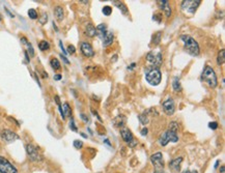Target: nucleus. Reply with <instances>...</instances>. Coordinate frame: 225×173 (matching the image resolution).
Instances as JSON below:
<instances>
[{
	"instance_id": "1",
	"label": "nucleus",
	"mask_w": 225,
	"mask_h": 173,
	"mask_svg": "<svg viewBox=\"0 0 225 173\" xmlns=\"http://www.w3.org/2000/svg\"><path fill=\"white\" fill-rule=\"evenodd\" d=\"M180 40L184 42L185 49L193 56H197L199 54V46L197 42L190 35H180Z\"/></svg>"
},
{
	"instance_id": "2",
	"label": "nucleus",
	"mask_w": 225,
	"mask_h": 173,
	"mask_svg": "<svg viewBox=\"0 0 225 173\" xmlns=\"http://www.w3.org/2000/svg\"><path fill=\"white\" fill-rule=\"evenodd\" d=\"M201 79L205 81L210 87L215 88L218 85L216 74H215L213 68L211 67H208V65H207V67L203 68V72H202V75H201Z\"/></svg>"
},
{
	"instance_id": "3",
	"label": "nucleus",
	"mask_w": 225,
	"mask_h": 173,
	"mask_svg": "<svg viewBox=\"0 0 225 173\" xmlns=\"http://www.w3.org/2000/svg\"><path fill=\"white\" fill-rule=\"evenodd\" d=\"M145 79H146V81L151 84V85L157 86V85H159L160 82H161L162 75H161V72L158 68H150V70L146 72Z\"/></svg>"
},
{
	"instance_id": "4",
	"label": "nucleus",
	"mask_w": 225,
	"mask_h": 173,
	"mask_svg": "<svg viewBox=\"0 0 225 173\" xmlns=\"http://www.w3.org/2000/svg\"><path fill=\"white\" fill-rule=\"evenodd\" d=\"M177 140H179V136H177L176 132L169 129L168 131H166L165 133L160 137L159 143H160V145L165 146L169 142H177Z\"/></svg>"
},
{
	"instance_id": "5",
	"label": "nucleus",
	"mask_w": 225,
	"mask_h": 173,
	"mask_svg": "<svg viewBox=\"0 0 225 173\" xmlns=\"http://www.w3.org/2000/svg\"><path fill=\"white\" fill-rule=\"evenodd\" d=\"M26 152H27V155L30 158L31 161L40 162L43 160V156H42V153L40 152L39 148H37L36 146L32 145V144H28L26 146Z\"/></svg>"
},
{
	"instance_id": "6",
	"label": "nucleus",
	"mask_w": 225,
	"mask_h": 173,
	"mask_svg": "<svg viewBox=\"0 0 225 173\" xmlns=\"http://www.w3.org/2000/svg\"><path fill=\"white\" fill-rule=\"evenodd\" d=\"M200 3V0H185L182 2V9L186 12L194 14Z\"/></svg>"
},
{
	"instance_id": "7",
	"label": "nucleus",
	"mask_w": 225,
	"mask_h": 173,
	"mask_svg": "<svg viewBox=\"0 0 225 173\" xmlns=\"http://www.w3.org/2000/svg\"><path fill=\"white\" fill-rule=\"evenodd\" d=\"M0 173H18V171L9 161L3 157H0Z\"/></svg>"
},
{
	"instance_id": "8",
	"label": "nucleus",
	"mask_w": 225,
	"mask_h": 173,
	"mask_svg": "<svg viewBox=\"0 0 225 173\" xmlns=\"http://www.w3.org/2000/svg\"><path fill=\"white\" fill-rule=\"evenodd\" d=\"M146 59L154 67H160V65L162 64L163 56H162V53L160 52H150L146 56Z\"/></svg>"
},
{
	"instance_id": "9",
	"label": "nucleus",
	"mask_w": 225,
	"mask_h": 173,
	"mask_svg": "<svg viewBox=\"0 0 225 173\" xmlns=\"http://www.w3.org/2000/svg\"><path fill=\"white\" fill-rule=\"evenodd\" d=\"M151 161L153 163V165L156 168V171L158 170H163L164 168V161H163V157L161 152H156L155 155L151 157Z\"/></svg>"
},
{
	"instance_id": "10",
	"label": "nucleus",
	"mask_w": 225,
	"mask_h": 173,
	"mask_svg": "<svg viewBox=\"0 0 225 173\" xmlns=\"http://www.w3.org/2000/svg\"><path fill=\"white\" fill-rule=\"evenodd\" d=\"M0 136H1L2 139L4 141H6V142H12V141L17 140L19 138V136L15 133V132L9 131V130H3V131H1Z\"/></svg>"
},
{
	"instance_id": "11",
	"label": "nucleus",
	"mask_w": 225,
	"mask_h": 173,
	"mask_svg": "<svg viewBox=\"0 0 225 173\" xmlns=\"http://www.w3.org/2000/svg\"><path fill=\"white\" fill-rule=\"evenodd\" d=\"M163 110L167 115H172L175 110V105L172 99H168L163 103Z\"/></svg>"
},
{
	"instance_id": "12",
	"label": "nucleus",
	"mask_w": 225,
	"mask_h": 173,
	"mask_svg": "<svg viewBox=\"0 0 225 173\" xmlns=\"http://www.w3.org/2000/svg\"><path fill=\"white\" fill-rule=\"evenodd\" d=\"M120 135H122V140L125 141V142L128 143V145H129L130 143H132L133 141H134V138H133L132 132L130 131L128 128H126V127L122 128V130H120Z\"/></svg>"
},
{
	"instance_id": "13",
	"label": "nucleus",
	"mask_w": 225,
	"mask_h": 173,
	"mask_svg": "<svg viewBox=\"0 0 225 173\" xmlns=\"http://www.w3.org/2000/svg\"><path fill=\"white\" fill-rule=\"evenodd\" d=\"M81 52L83 53V55L86 56V57H93L94 55L93 47H91L90 44H88V43L81 44Z\"/></svg>"
},
{
	"instance_id": "14",
	"label": "nucleus",
	"mask_w": 225,
	"mask_h": 173,
	"mask_svg": "<svg viewBox=\"0 0 225 173\" xmlns=\"http://www.w3.org/2000/svg\"><path fill=\"white\" fill-rule=\"evenodd\" d=\"M182 161H183V158L182 157H180V158L174 159L169 163V168L171 169V171H172L173 173H179L180 172Z\"/></svg>"
},
{
	"instance_id": "15",
	"label": "nucleus",
	"mask_w": 225,
	"mask_h": 173,
	"mask_svg": "<svg viewBox=\"0 0 225 173\" xmlns=\"http://www.w3.org/2000/svg\"><path fill=\"white\" fill-rule=\"evenodd\" d=\"M158 3H159L160 7L162 8V11L165 12L166 17H167V18L170 17V15H171V8H170L169 2L167 1V0H163V1H158Z\"/></svg>"
},
{
	"instance_id": "16",
	"label": "nucleus",
	"mask_w": 225,
	"mask_h": 173,
	"mask_svg": "<svg viewBox=\"0 0 225 173\" xmlns=\"http://www.w3.org/2000/svg\"><path fill=\"white\" fill-rule=\"evenodd\" d=\"M107 33V28L105 24H100L99 26H97L96 28V34H98V36L103 39L105 36V34Z\"/></svg>"
},
{
	"instance_id": "17",
	"label": "nucleus",
	"mask_w": 225,
	"mask_h": 173,
	"mask_svg": "<svg viewBox=\"0 0 225 173\" xmlns=\"http://www.w3.org/2000/svg\"><path fill=\"white\" fill-rule=\"evenodd\" d=\"M113 42V33L110 31H107V33L105 34V36L103 37V44L105 47H108L109 45H111Z\"/></svg>"
},
{
	"instance_id": "18",
	"label": "nucleus",
	"mask_w": 225,
	"mask_h": 173,
	"mask_svg": "<svg viewBox=\"0 0 225 173\" xmlns=\"http://www.w3.org/2000/svg\"><path fill=\"white\" fill-rule=\"evenodd\" d=\"M61 109H62L63 119H65V117H69V116L72 115V109H71V107H69V105L68 103L63 104V107H61Z\"/></svg>"
},
{
	"instance_id": "19",
	"label": "nucleus",
	"mask_w": 225,
	"mask_h": 173,
	"mask_svg": "<svg viewBox=\"0 0 225 173\" xmlns=\"http://www.w3.org/2000/svg\"><path fill=\"white\" fill-rule=\"evenodd\" d=\"M54 15H55V17L56 19L58 21H62V19H63V9L61 6H56V7L54 8Z\"/></svg>"
},
{
	"instance_id": "20",
	"label": "nucleus",
	"mask_w": 225,
	"mask_h": 173,
	"mask_svg": "<svg viewBox=\"0 0 225 173\" xmlns=\"http://www.w3.org/2000/svg\"><path fill=\"white\" fill-rule=\"evenodd\" d=\"M113 3H114V5L117 6V7H118V8L120 9V12H122L123 15H127V14H128V7H127V5H126L123 2L113 1Z\"/></svg>"
},
{
	"instance_id": "21",
	"label": "nucleus",
	"mask_w": 225,
	"mask_h": 173,
	"mask_svg": "<svg viewBox=\"0 0 225 173\" xmlns=\"http://www.w3.org/2000/svg\"><path fill=\"white\" fill-rule=\"evenodd\" d=\"M86 34L89 37H93L96 35V27L91 23H88L86 26Z\"/></svg>"
},
{
	"instance_id": "22",
	"label": "nucleus",
	"mask_w": 225,
	"mask_h": 173,
	"mask_svg": "<svg viewBox=\"0 0 225 173\" xmlns=\"http://www.w3.org/2000/svg\"><path fill=\"white\" fill-rule=\"evenodd\" d=\"M117 121H118V124H116L115 127H117V128H123V125H125V124H126V117L123 115L117 116V117L114 119L113 122H117Z\"/></svg>"
},
{
	"instance_id": "23",
	"label": "nucleus",
	"mask_w": 225,
	"mask_h": 173,
	"mask_svg": "<svg viewBox=\"0 0 225 173\" xmlns=\"http://www.w3.org/2000/svg\"><path fill=\"white\" fill-rule=\"evenodd\" d=\"M172 86H173L174 91H180V89H182V86H180V78H177V77L174 78Z\"/></svg>"
},
{
	"instance_id": "24",
	"label": "nucleus",
	"mask_w": 225,
	"mask_h": 173,
	"mask_svg": "<svg viewBox=\"0 0 225 173\" xmlns=\"http://www.w3.org/2000/svg\"><path fill=\"white\" fill-rule=\"evenodd\" d=\"M39 48L41 51H47V50H49L50 45L48 42H46V40H42V42L39 44Z\"/></svg>"
},
{
	"instance_id": "25",
	"label": "nucleus",
	"mask_w": 225,
	"mask_h": 173,
	"mask_svg": "<svg viewBox=\"0 0 225 173\" xmlns=\"http://www.w3.org/2000/svg\"><path fill=\"white\" fill-rule=\"evenodd\" d=\"M50 64H51V67L53 68V70H59L60 68V63H59V60L56 58H53L51 62H50Z\"/></svg>"
},
{
	"instance_id": "26",
	"label": "nucleus",
	"mask_w": 225,
	"mask_h": 173,
	"mask_svg": "<svg viewBox=\"0 0 225 173\" xmlns=\"http://www.w3.org/2000/svg\"><path fill=\"white\" fill-rule=\"evenodd\" d=\"M217 62L218 64H223L224 63V50H221L218 54V58H217Z\"/></svg>"
},
{
	"instance_id": "27",
	"label": "nucleus",
	"mask_w": 225,
	"mask_h": 173,
	"mask_svg": "<svg viewBox=\"0 0 225 173\" xmlns=\"http://www.w3.org/2000/svg\"><path fill=\"white\" fill-rule=\"evenodd\" d=\"M28 16H29L30 19H36L37 18V12H36V9L30 8L29 11H28Z\"/></svg>"
},
{
	"instance_id": "28",
	"label": "nucleus",
	"mask_w": 225,
	"mask_h": 173,
	"mask_svg": "<svg viewBox=\"0 0 225 173\" xmlns=\"http://www.w3.org/2000/svg\"><path fill=\"white\" fill-rule=\"evenodd\" d=\"M111 12H112V8L110 7V6L106 5V6H104V7H103V14L104 15L109 16V15H111Z\"/></svg>"
},
{
	"instance_id": "29",
	"label": "nucleus",
	"mask_w": 225,
	"mask_h": 173,
	"mask_svg": "<svg viewBox=\"0 0 225 173\" xmlns=\"http://www.w3.org/2000/svg\"><path fill=\"white\" fill-rule=\"evenodd\" d=\"M139 118H140V121H141L142 124H146L147 122H148V119H147L146 116H145V114L140 115V116H139Z\"/></svg>"
},
{
	"instance_id": "30",
	"label": "nucleus",
	"mask_w": 225,
	"mask_h": 173,
	"mask_svg": "<svg viewBox=\"0 0 225 173\" xmlns=\"http://www.w3.org/2000/svg\"><path fill=\"white\" fill-rule=\"evenodd\" d=\"M74 146L76 148H82V146H83V142L82 141H79V140H75L74 141Z\"/></svg>"
},
{
	"instance_id": "31",
	"label": "nucleus",
	"mask_w": 225,
	"mask_h": 173,
	"mask_svg": "<svg viewBox=\"0 0 225 173\" xmlns=\"http://www.w3.org/2000/svg\"><path fill=\"white\" fill-rule=\"evenodd\" d=\"M169 128H170V130H172V131H177V129H179V124H176V122H171L170 125H169Z\"/></svg>"
},
{
	"instance_id": "32",
	"label": "nucleus",
	"mask_w": 225,
	"mask_h": 173,
	"mask_svg": "<svg viewBox=\"0 0 225 173\" xmlns=\"http://www.w3.org/2000/svg\"><path fill=\"white\" fill-rule=\"evenodd\" d=\"M208 127H210L212 130H216V129L218 128V124H217V122H215V121L210 122V124H208Z\"/></svg>"
},
{
	"instance_id": "33",
	"label": "nucleus",
	"mask_w": 225,
	"mask_h": 173,
	"mask_svg": "<svg viewBox=\"0 0 225 173\" xmlns=\"http://www.w3.org/2000/svg\"><path fill=\"white\" fill-rule=\"evenodd\" d=\"M68 51H69V54H73V53H75L76 49H75V47L73 46V45H69V46L68 47Z\"/></svg>"
},
{
	"instance_id": "34",
	"label": "nucleus",
	"mask_w": 225,
	"mask_h": 173,
	"mask_svg": "<svg viewBox=\"0 0 225 173\" xmlns=\"http://www.w3.org/2000/svg\"><path fill=\"white\" fill-rule=\"evenodd\" d=\"M69 127H71V129H72V131H74V132H77V128H76V125H75V122H74V120H71V122H69Z\"/></svg>"
},
{
	"instance_id": "35",
	"label": "nucleus",
	"mask_w": 225,
	"mask_h": 173,
	"mask_svg": "<svg viewBox=\"0 0 225 173\" xmlns=\"http://www.w3.org/2000/svg\"><path fill=\"white\" fill-rule=\"evenodd\" d=\"M59 45H60V48H61V50H62V53H63V54H68V53H66V51L65 50V48H63V45H62V42H61V40H60V42H59Z\"/></svg>"
},
{
	"instance_id": "36",
	"label": "nucleus",
	"mask_w": 225,
	"mask_h": 173,
	"mask_svg": "<svg viewBox=\"0 0 225 173\" xmlns=\"http://www.w3.org/2000/svg\"><path fill=\"white\" fill-rule=\"evenodd\" d=\"M146 134H147V129L143 128V129H142V131H141V135H142V136H145Z\"/></svg>"
},
{
	"instance_id": "37",
	"label": "nucleus",
	"mask_w": 225,
	"mask_h": 173,
	"mask_svg": "<svg viewBox=\"0 0 225 173\" xmlns=\"http://www.w3.org/2000/svg\"><path fill=\"white\" fill-rule=\"evenodd\" d=\"M80 116H81V118L83 119V120H84L85 122H87V121H88V117H87V116L85 115V114H81Z\"/></svg>"
},
{
	"instance_id": "38",
	"label": "nucleus",
	"mask_w": 225,
	"mask_h": 173,
	"mask_svg": "<svg viewBox=\"0 0 225 173\" xmlns=\"http://www.w3.org/2000/svg\"><path fill=\"white\" fill-rule=\"evenodd\" d=\"M60 57H61V58L63 59V61H65V63H69V61L68 59H66V58L65 57V55H62V54H61V55H60Z\"/></svg>"
},
{
	"instance_id": "39",
	"label": "nucleus",
	"mask_w": 225,
	"mask_h": 173,
	"mask_svg": "<svg viewBox=\"0 0 225 173\" xmlns=\"http://www.w3.org/2000/svg\"><path fill=\"white\" fill-rule=\"evenodd\" d=\"M182 173H198V172L195 171V170H186V171H184Z\"/></svg>"
},
{
	"instance_id": "40",
	"label": "nucleus",
	"mask_w": 225,
	"mask_h": 173,
	"mask_svg": "<svg viewBox=\"0 0 225 173\" xmlns=\"http://www.w3.org/2000/svg\"><path fill=\"white\" fill-rule=\"evenodd\" d=\"M54 79L57 80V81L60 80V79H61V75H55V76H54Z\"/></svg>"
},
{
	"instance_id": "41",
	"label": "nucleus",
	"mask_w": 225,
	"mask_h": 173,
	"mask_svg": "<svg viewBox=\"0 0 225 173\" xmlns=\"http://www.w3.org/2000/svg\"><path fill=\"white\" fill-rule=\"evenodd\" d=\"M135 65H136L135 63H132V64H131V67H129V68H128V70H130V71H132V68H134V67H135Z\"/></svg>"
},
{
	"instance_id": "42",
	"label": "nucleus",
	"mask_w": 225,
	"mask_h": 173,
	"mask_svg": "<svg viewBox=\"0 0 225 173\" xmlns=\"http://www.w3.org/2000/svg\"><path fill=\"white\" fill-rule=\"evenodd\" d=\"M155 173H166V172H164L163 170H158V171H155Z\"/></svg>"
},
{
	"instance_id": "43",
	"label": "nucleus",
	"mask_w": 225,
	"mask_h": 173,
	"mask_svg": "<svg viewBox=\"0 0 225 173\" xmlns=\"http://www.w3.org/2000/svg\"><path fill=\"white\" fill-rule=\"evenodd\" d=\"M218 165H219V161H217V162H216V164H215V168H217V167H218Z\"/></svg>"
},
{
	"instance_id": "44",
	"label": "nucleus",
	"mask_w": 225,
	"mask_h": 173,
	"mask_svg": "<svg viewBox=\"0 0 225 173\" xmlns=\"http://www.w3.org/2000/svg\"><path fill=\"white\" fill-rule=\"evenodd\" d=\"M221 172H222V173L224 172V167H221Z\"/></svg>"
}]
</instances>
